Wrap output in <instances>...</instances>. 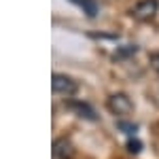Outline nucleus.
<instances>
[{"mask_svg":"<svg viewBox=\"0 0 159 159\" xmlns=\"http://www.w3.org/2000/svg\"><path fill=\"white\" fill-rule=\"evenodd\" d=\"M106 106H108V110L115 117H119V119L129 117V115L134 112V102H132V98H129L127 93H112V96L106 100Z\"/></svg>","mask_w":159,"mask_h":159,"instance_id":"obj_1","label":"nucleus"},{"mask_svg":"<svg viewBox=\"0 0 159 159\" xmlns=\"http://www.w3.org/2000/svg\"><path fill=\"white\" fill-rule=\"evenodd\" d=\"M51 89H53V93H57V96L72 98L74 93L79 91V83L74 81L72 76H68V74L55 72L53 76H51Z\"/></svg>","mask_w":159,"mask_h":159,"instance_id":"obj_2","label":"nucleus"},{"mask_svg":"<svg viewBox=\"0 0 159 159\" xmlns=\"http://www.w3.org/2000/svg\"><path fill=\"white\" fill-rule=\"evenodd\" d=\"M159 11V0H140L132 9V17L138 19V21H151Z\"/></svg>","mask_w":159,"mask_h":159,"instance_id":"obj_3","label":"nucleus"},{"mask_svg":"<svg viewBox=\"0 0 159 159\" xmlns=\"http://www.w3.org/2000/svg\"><path fill=\"white\" fill-rule=\"evenodd\" d=\"M53 159H74V147L68 138H57L53 140V148H51Z\"/></svg>","mask_w":159,"mask_h":159,"instance_id":"obj_4","label":"nucleus"},{"mask_svg":"<svg viewBox=\"0 0 159 159\" xmlns=\"http://www.w3.org/2000/svg\"><path fill=\"white\" fill-rule=\"evenodd\" d=\"M70 108H72L79 117H83V119H89V121H96V119H98V117H96V110L91 108L89 104H85V102H72Z\"/></svg>","mask_w":159,"mask_h":159,"instance_id":"obj_5","label":"nucleus"},{"mask_svg":"<svg viewBox=\"0 0 159 159\" xmlns=\"http://www.w3.org/2000/svg\"><path fill=\"white\" fill-rule=\"evenodd\" d=\"M72 4H76L87 17H96L98 15V2L96 0H70Z\"/></svg>","mask_w":159,"mask_h":159,"instance_id":"obj_6","label":"nucleus"},{"mask_svg":"<svg viewBox=\"0 0 159 159\" xmlns=\"http://www.w3.org/2000/svg\"><path fill=\"white\" fill-rule=\"evenodd\" d=\"M140 148H142V144H140L138 138H129L127 140V151L129 153H140Z\"/></svg>","mask_w":159,"mask_h":159,"instance_id":"obj_7","label":"nucleus"},{"mask_svg":"<svg viewBox=\"0 0 159 159\" xmlns=\"http://www.w3.org/2000/svg\"><path fill=\"white\" fill-rule=\"evenodd\" d=\"M119 125V129H125V134H136V125H132V123H125V121H119L117 123Z\"/></svg>","mask_w":159,"mask_h":159,"instance_id":"obj_8","label":"nucleus"},{"mask_svg":"<svg viewBox=\"0 0 159 159\" xmlns=\"http://www.w3.org/2000/svg\"><path fill=\"white\" fill-rule=\"evenodd\" d=\"M148 61H151V68H153L155 72H159V53H153V55L148 57Z\"/></svg>","mask_w":159,"mask_h":159,"instance_id":"obj_9","label":"nucleus"}]
</instances>
